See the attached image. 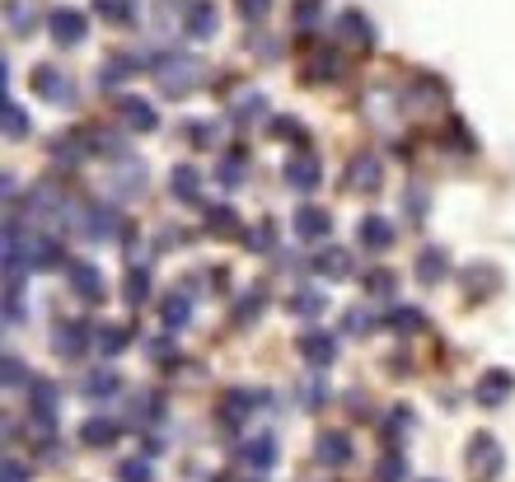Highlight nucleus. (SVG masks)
<instances>
[{
    "mask_svg": "<svg viewBox=\"0 0 515 482\" xmlns=\"http://www.w3.org/2000/svg\"><path fill=\"white\" fill-rule=\"evenodd\" d=\"M295 351H300V360H305L309 370H328L333 360H338V337L324 333V328H305L300 342H295Z\"/></svg>",
    "mask_w": 515,
    "mask_h": 482,
    "instance_id": "3",
    "label": "nucleus"
},
{
    "mask_svg": "<svg viewBox=\"0 0 515 482\" xmlns=\"http://www.w3.org/2000/svg\"><path fill=\"white\" fill-rule=\"evenodd\" d=\"M155 75L165 80L169 94H183L192 85H202V61L197 57H165V61H155Z\"/></svg>",
    "mask_w": 515,
    "mask_h": 482,
    "instance_id": "2",
    "label": "nucleus"
},
{
    "mask_svg": "<svg viewBox=\"0 0 515 482\" xmlns=\"http://www.w3.org/2000/svg\"><path fill=\"white\" fill-rule=\"evenodd\" d=\"M70 286H75V295H80L85 305H103V276H99V267H90V262H70Z\"/></svg>",
    "mask_w": 515,
    "mask_h": 482,
    "instance_id": "12",
    "label": "nucleus"
},
{
    "mask_svg": "<svg viewBox=\"0 0 515 482\" xmlns=\"http://www.w3.org/2000/svg\"><path fill=\"white\" fill-rule=\"evenodd\" d=\"M234 112H240V117H253V112H263L258 94H244V103H240V108H234Z\"/></svg>",
    "mask_w": 515,
    "mask_h": 482,
    "instance_id": "51",
    "label": "nucleus"
},
{
    "mask_svg": "<svg viewBox=\"0 0 515 482\" xmlns=\"http://www.w3.org/2000/svg\"><path fill=\"white\" fill-rule=\"evenodd\" d=\"M52 347H57L61 360H80L94 347V328L85 324V318H61V324L52 328Z\"/></svg>",
    "mask_w": 515,
    "mask_h": 482,
    "instance_id": "1",
    "label": "nucleus"
},
{
    "mask_svg": "<svg viewBox=\"0 0 515 482\" xmlns=\"http://www.w3.org/2000/svg\"><path fill=\"white\" fill-rule=\"evenodd\" d=\"M464 459H468V473L478 477V482H492L501 473V464H506V455H501V445H497L492 435H473Z\"/></svg>",
    "mask_w": 515,
    "mask_h": 482,
    "instance_id": "4",
    "label": "nucleus"
},
{
    "mask_svg": "<svg viewBox=\"0 0 515 482\" xmlns=\"http://www.w3.org/2000/svg\"><path fill=\"white\" fill-rule=\"evenodd\" d=\"M328 230H333V216L324 207H300L295 211V234L300 239H324Z\"/></svg>",
    "mask_w": 515,
    "mask_h": 482,
    "instance_id": "19",
    "label": "nucleus"
},
{
    "mask_svg": "<svg viewBox=\"0 0 515 482\" xmlns=\"http://www.w3.org/2000/svg\"><path fill=\"white\" fill-rule=\"evenodd\" d=\"M276 455H282V450H276V435H253V440H244V445H240V459L258 473V468H272L276 464Z\"/></svg>",
    "mask_w": 515,
    "mask_h": 482,
    "instance_id": "15",
    "label": "nucleus"
},
{
    "mask_svg": "<svg viewBox=\"0 0 515 482\" xmlns=\"http://www.w3.org/2000/svg\"><path fill=\"white\" fill-rule=\"evenodd\" d=\"M80 393L90 398V403H108V398L123 393V380H117L113 366H99V370H90V375L80 380Z\"/></svg>",
    "mask_w": 515,
    "mask_h": 482,
    "instance_id": "11",
    "label": "nucleus"
},
{
    "mask_svg": "<svg viewBox=\"0 0 515 482\" xmlns=\"http://www.w3.org/2000/svg\"><path fill=\"white\" fill-rule=\"evenodd\" d=\"M0 482H28V468L19 459H5L0 464Z\"/></svg>",
    "mask_w": 515,
    "mask_h": 482,
    "instance_id": "47",
    "label": "nucleus"
},
{
    "mask_svg": "<svg viewBox=\"0 0 515 482\" xmlns=\"http://www.w3.org/2000/svg\"><path fill=\"white\" fill-rule=\"evenodd\" d=\"M417 276L426 281V286L445 281V276H450V258H445V249H422V253H417Z\"/></svg>",
    "mask_w": 515,
    "mask_h": 482,
    "instance_id": "21",
    "label": "nucleus"
},
{
    "mask_svg": "<svg viewBox=\"0 0 515 482\" xmlns=\"http://www.w3.org/2000/svg\"><path fill=\"white\" fill-rule=\"evenodd\" d=\"M366 328H370V324H366V314H361V309H351V314H347V333H366Z\"/></svg>",
    "mask_w": 515,
    "mask_h": 482,
    "instance_id": "49",
    "label": "nucleus"
},
{
    "mask_svg": "<svg viewBox=\"0 0 515 482\" xmlns=\"http://www.w3.org/2000/svg\"><path fill=\"white\" fill-rule=\"evenodd\" d=\"M422 482H435V477H422Z\"/></svg>",
    "mask_w": 515,
    "mask_h": 482,
    "instance_id": "52",
    "label": "nucleus"
},
{
    "mask_svg": "<svg viewBox=\"0 0 515 482\" xmlns=\"http://www.w3.org/2000/svg\"><path fill=\"white\" fill-rule=\"evenodd\" d=\"M160 412H165V398H160V393H141L136 403L127 408V417H132L136 426H150V422H160Z\"/></svg>",
    "mask_w": 515,
    "mask_h": 482,
    "instance_id": "27",
    "label": "nucleus"
},
{
    "mask_svg": "<svg viewBox=\"0 0 515 482\" xmlns=\"http://www.w3.org/2000/svg\"><path fill=\"white\" fill-rule=\"evenodd\" d=\"M510 393H515V375H510V370H488V375L478 380V403H483V408H501Z\"/></svg>",
    "mask_w": 515,
    "mask_h": 482,
    "instance_id": "13",
    "label": "nucleus"
},
{
    "mask_svg": "<svg viewBox=\"0 0 515 482\" xmlns=\"http://www.w3.org/2000/svg\"><path fill=\"white\" fill-rule=\"evenodd\" d=\"M338 33L347 37V43H356V48H370V43H375V28H370L361 15H356V10H347V15L338 19Z\"/></svg>",
    "mask_w": 515,
    "mask_h": 482,
    "instance_id": "23",
    "label": "nucleus"
},
{
    "mask_svg": "<svg viewBox=\"0 0 515 482\" xmlns=\"http://www.w3.org/2000/svg\"><path fill=\"white\" fill-rule=\"evenodd\" d=\"M183 28H188L192 37H211V33H216V5H211V0H188Z\"/></svg>",
    "mask_w": 515,
    "mask_h": 482,
    "instance_id": "17",
    "label": "nucleus"
},
{
    "mask_svg": "<svg viewBox=\"0 0 515 482\" xmlns=\"http://www.w3.org/2000/svg\"><path fill=\"white\" fill-rule=\"evenodd\" d=\"M183 132H192L197 145H211V127H207V123H192V127H183Z\"/></svg>",
    "mask_w": 515,
    "mask_h": 482,
    "instance_id": "48",
    "label": "nucleus"
},
{
    "mask_svg": "<svg viewBox=\"0 0 515 482\" xmlns=\"http://www.w3.org/2000/svg\"><path fill=\"white\" fill-rule=\"evenodd\" d=\"M291 314L295 318H319L324 314V295L319 291H295L291 295Z\"/></svg>",
    "mask_w": 515,
    "mask_h": 482,
    "instance_id": "31",
    "label": "nucleus"
},
{
    "mask_svg": "<svg viewBox=\"0 0 515 482\" xmlns=\"http://www.w3.org/2000/svg\"><path fill=\"white\" fill-rule=\"evenodd\" d=\"M403 207H408V220H422V216H426V211H422V207H426V187H408V192H403Z\"/></svg>",
    "mask_w": 515,
    "mask_h": 482,
    "instance_id": "41",
    "label": "nucleus"
},
{
    "mask_svg": "<svg viewBox=\"0 0 515 482\" xmlns=\"http://www.w3.org/2000/svg\"><path fill=\"white\" fill-rule=\"evenodd\" d=\"M366 291H370V295H380V300H384V295H393V272H384V267H380V272H370V276H366Z\"/></svg>",
    "mask_w": 515,
    "mask_h": 482,
    "instance_id": "39",
    "label": "nucleus"
},
{
    "mask_svg": "<svg viewBox=\"0 0 515 482\" xmlns=\"http://www.w3.org/2000/svg\"><path fill=\"white\" fill-rule=\"evenodd\" d=\"M234 5H240V15H244V19H267L272 0H234Z\"/></svg>",
    "mask_w": 515,
    "mask_h": 482,
    "instance_id": "46",
    "label": "nucleus"
},
{
    "mask_svg": "<svg viewBox=\"0 0 515 482\" xmlns=\"http://www.w3.org/2000/svg\"><path fill=\"white\" fill-rule=\"evenodd\" d=\"M33 90L43 94V99H52V103H70L75 99V85H70L57 66H38L33 70Z\"/></svg>",
    "mask_w": 515,
    "mask_h": 482,
    "instance_id": "9",
    "label": "nucleus"
},
{
    "mask_svg": "<svg viewBox=\"0 0 515 482\" xmlns=\"http://www.w3.org/2000/svg\"><path fill=\"white\" fill-rule=\"evenodd\" d=\"M267 398L272 393H249V389H230L225 398H220V422L225 426H244L258 408H267Z\"/></svg>",
    "mask_w": 515,
    "mask_h": 482,
    "instance_id": "6",
    "label": "nucleus"
},
{
    "mask_svg": "<svg viewBox=\"0 0 515 482\" xmlns=\"http://www.w3.org/2000/svg\"><path fill=\"white\" fill-rule=\"evenodd\" d=\"M160 324H165L169 333H183V328L192 324V300H188V291H174V295L160 300Z\"/></svg>",
    "mask_w": 515,
    "mask_h": 482,
    "instance_id": "16",
    "label": "nucleus"
},
{
    "mask_svg": "<svg viewBox=\"0 0 515 482\" xmlns=\"http://www.w3.org/2000/svg\"><path fill=\"white\" fill-rule=\"evenodd\" d=\"M286 183L295 187V192H314L324 183V169H319V159L314 155H295L291 165H286Z\"/></svg>",
    "mask_w": 515,
    "mask_h": 482,
    "instance_id": "14",
    "label": "nucleus"
},
{
    "mask_svg": "<svg viewBox=\"0 0 515 482\" xmlns=\"http://www.w3.org/2000/svg\"><path fill=\"white\" fill-rule=\"evenodd\" d=\"M117 435H123V426H117L113 417H90V422L80 426V440H85V445H94V450H108Z\"/></svg>",
    "mask_w": 515,
    "mask_h": 482,
    "instance_id": "20",
    "label": "nucleus"
},
{
    "mask_svg": "<svg viewBox=\"0 0 515 482\" xmlns=\"http://www.w3.org/2000/svg\"><path fill=\"white\" fill-rule=\"evenodd\" d=\"M117 112H123V123H127L132 132H155V127H160V112L150 108V99L123 94V99H117Z\"/></svg>",
    "mask_w": 515,
    "mask_h": 482,
    "instance_id": "10",
    "label": "nucleus"
},
{
    "mask_svg": "<svg viewBox=\"0 0 515 482\" xmlns=\"http://www.w3.org/2000/svg\"><path fill=\"white\" fill-rule=\"evenodd\" d=\"M347 187H356V192H375L380 187V159L375 155H356L351 165H347Z\"/></svg>",
    "mask_w": 515,
    "mask_h": 482,
    "instance_id": "18",
    "label": "nucleus"
},
{
    "mask_svg": "<svg viewBox=\"0 0 515 482\" xmlns=\"http://www.w3.org/2000/svg\"><path fill=\"white\" fill-rule=\"evenodd\" d=\"M408 426H413V412H408V408L389 412V440H403V435H408Z\"/></svg>",
    "mask_w": 515,
    "mask_h": 482,
    "instance_id": "42",
    "label": "nucleus"
},
{
    "mask_svg": "<svg viewBox=\"0 0 515 482\" xmlns=\"http://www.w3.org/2000/svg\"><path fill=\"white\" fill-rule=\"evenodd\" d=\"M389 328H393V333H403V337H408V333H422V328H426V314L403 305V309H393V314H389Z\"/></svg>",
    "mask_w": 515,
    "mask_h": 482,
    "instance_id": "30",
    "label": "nucleus"
},
{
    "mask_svg": "<svg viewBox=\"0 0 515 482\" xmlns=\"http://www.w3.org/2000/svg\"><path fill=\"white\" fill-rule=\"evenodd\" d=\"M0 375H5V389H19V384H24V366H19V356H5Z\"/></svg>",
    "mask_w": 515,
    "mask_h": 482,
    "instance_id": "45",
    "label": "nucleus"
},
{
    "mask_svg": "<svg viewBox=\"0 0 515 482\" xmlns=\"http://www.w3.org/2000/svg\"><path fill=\"white\" fill-rule=\"evenodd\" d=\"M145 286H150V272L145 267H132V276H127V305H141L145 300Z\"/></svg>",
    "mask_w": 515,
    "mask_h": 482,
    "instance_id": "37",
    "label": "nucleus"
},
{
    "mask_svg": "<svg viewBox=\"0 0 515 482\" xmlns=\"http://www.w3.org/2000/svg\"><path fill=\"white\" fill-rule=\"evenodd\" d=\"M132 75V66H127V57H117V66H103V90H113V85H123V80Z\"/></svg>",
    "mask_w": 515,
    "mask_h": 482,
    "instance_id": "43",
    "label": "nucleus"
},
{
    "mask_svg": "<svg viewBox=\"0 0 515 482\" xmlns=\"http://www.w3.org/2000/svg\"><path fill=\"white\" fill-rule=\"evenodd\" d=\"M33 267H38V272H52V267H61V244H57V239H48V234H33Z\"/></svg>",
    "mask_w": 515,
    "mask_h": 482,
    "instance_id": "25",
    "label": "nucleus"
},
{
    "mask_svg": "<svg viewBox=\"0 0 515 482\" xmlns=\"http://www.w3.org/2000/svg\"><path fill=\"white\" fill-rule=\"evenodd\" d=\"M272 132L282 136V141H300V136H305V127L295 123V117H276V123H272Z\"/></svg>",
    "mask_w": 515,
    "mask_h": 482,
    "instance_id": "44",
    "label": "nucleus"
},
{
    "mask_svg": "<svg viewBox=\"0 0 515 482\" xmlns=\"http://www.w3.org/2000/svg\"><path fill=\"white\" fill-rule=\"evenodd\" d=\"M99 15L117 19V24H127L132 19V0H99Z\"/></svg>",
    "mask_w": 515,
    "mask_h": 482,
    "instance_id": "40",
    "label": "nucleus"
},
{
    "mask_svg": "<svg viewBox=\"0 0 515 482\" xmlns=\"http://www.w3.org/2000/svg\"><path fill=\"white\" fill-rule=\"evenodd\" d=\"M244 239H249V249H253V253H272V244H276L272 225H258V230H249Z\"/></svg>",
    "mask_w": 515,
    "mask_h": 482,
    "instance_id": "38",
    "label": "nucleus"
},
{
    "mask_svg": "<svg viewBox=\"0 0 515 482\" xmlns=\"http://www.w3.org/2000/svg\"><path fill=\"white\" fill-rule=\"evenodd\" d=\"M207 230L211 234H240V216H234V207H211L207 211Z\"/></svg>",
    "mask_w": 515,
    "mask_h": 482,
    "instance_id": "32",
    "label": "nucleus"
},
{
    "mask_svg": "<svg viewBox=\"0 0 515 482\" xmlns=\"http://www.w3.org/2000/svg\"><path fill=\"white\" fill-rule=\"evenodd\" d=\"M361 244H366V249H389V244H393V225H389L384 216H366V220H361Z\"/></svg>",
    "mask_w": 515,
    "mask_h": 482,
    "instance_id": "24",
    "label": "nucleus"
},
{
    "mask_svg": "<svg viewBox=\"0 0 515 482\" xmlns=\"http://www.w3.org/2000/svg\"><path fill=\"white\" fill-rule=\"evenodd\" d=\"M10 136H24V108L10 103Z\"/></svg>",
    "mask_w": 515,
    "mask_h": 482,
    "instance_id": "50",
    "label": "nucleus"
},
{
    "mask_svg": "<svg viewBox=\"0 0 515 482\" xmlns=\"http://www.w3.org/2000/svg\"><path fill=\"white\" fill-rule=\"evenodd\" d=\"M403 473H408V464H403L399 450H389V455L380 459V482H403Z\"/></svg>",
    "mask_w": 515,
    "mask_h": 482,
    "instance_id": "34",
    "label": "nucleus"
},
{
    "mask_svg": "<svg viewBox=\"0 0 515 482\" xmlns=\"http://www.w3.org/2000/svg\"><path fill=\"white\" fill-rule=\"evenodd\" d=\"M314 459H319L324 468L351 464V435H342V431H319V440H314Z\"/></svg>",
    "mask_w": 515,
    "mask_h": 482,
    "instance_id": "8",
    "label": "nucleus"
},
{
    "mask_svg": "<svg viewBox=\"0 0 515 482\" xmlns=\"http://www.w3.org/2000/svg\"><path fill=\"white\" fill-rule=\"evenodd\" d=\"M169 187H174L178 202H202V174H197L192 165H178L174 178H169Z\"/></svg>",
    "mask_w": 515,
    "mask_h": 482,
    "instance_id": "22",
    "label": "nucleus"
},
{
    "mask_svg": "<svg viewBox=\"0 0 515 482\" xmlns=\"http://www.w3.org/2000/svg\"><path fill=\"white\" fill-rule=\"evenodd\" d=\"M314 272L319 276H351V253L347 249H324L314 258Z\"/></svg>",
    "mask_w": 515,
    "mask_h": 482,
    "instance_id": "26",
    "label": "nucleus"
},
{
    "mask_svg": "<svg viewBox=\"0 0 515 482\" xmlns=\"http://www.w3.org/2000/svg\"><path fill=\"white\" fill-rule=\"evenodd\" d=\"M127 342H132V337H127V328H99V333H94V351H99L103 360H113Z\"/></svg>",
    "mask_w": 515,
    "mask_h": 482,
    "instance_id": "28",
    "label": "nucleus"
},
{
    "mask_svg": "<svg viewBox=\"0 0 515 482\" xmlns=\"http://www.w3.org/2000/svg\"><path fill=\"white\" fill-rule=\"evenodd\" d=\"M300 403H305L309 412H319V408L328 403V389H324V380H305V384H300Z\"/></svg>",
    "mask_w": 515,
    "mask_h": 482,
    "instance_id": "33",
    "label": "nucleus"
},
{
    "mask_svg": "<svg viewBox=\"0 0 515 482\" xmlns=\"http://www.w3.org/2000/svg\"><path fill=\"white\" fill-rule=\"evenodd\" d=\"M28 412L43 440H52V422H57V389L52 380H28Z\"/></svg>",
    "mask_w": 515,
    "mask_h": 482,
    "instance_id": "5",
    "label": "nucleus"
},
{
    "mask_svg": "<svg viewBox=\"0 0 515 482\" xmlns=\"http://www.w3.org/2000/svg\"><path fill=\"white\" fill-rule=\"evenodd\" d=\"M117 477H123V482H150L155 468H150V459H127L123 468H117Z\"/></svg>",
    "mask_w": 515,
    "mask_h": 482,
    "instance_id": "36",
    "label": "nucleus"
},
{
    "mask_svg": "<svg viewBox=\"0 0 515 482\" xmlns=\"http://www.w3.org/2000/svg\"><path fill=\"white\" fill-rule=\"evenodd\" d=\"M216 178H220V187H240V183H244V155H240V150L220 155V169H216Z\"/></svg>",
    "mask_w": 515,
    "mask_h": 482,
    "instance_id": "29",
    "label": "nucleus"
},
{
    "mask_svg": "<svg viewBox=\"0 0 515 482\" xmlns=\"http://www.w3.org/2000/svg\"><path fill=\"white\" fill-rule=\"evenodd\" d=\"M249 482H258V477H249Z\"/></svg>",
    "mask_w": 515,
    "mask_h": 482,
    "instance_id": "53",
    "label": "nucleus"
},
{
    "mask_svg": "<svg viewBox=\"0 0 515 482\" xmlns=\"http://www.w3.org/2000/svg\"><path fill=\"white\" fill-rule=\"evenodd\" d=\"M263 305H267V295H263V286H258V291H249L240 305H234V318H240V324H253V314H258Z\"/></svg>",
    "mask_w": 515,
    "mask_h": 482,
    "instance_id": "35",
    "label": "nucleus"
},
{
    "mask_svg": "<svg viewBox=\"0 0 515 482\" xmlns=\"http://www.w3.org/2000/svg\"><path fill=\"white\" fill-rule=\"evenodd\" d=\"M48 28H52V37H57L61 48H75V43H85V33H90V19H85L80 10H52Z\"/></svg>",
    "mask_w": 515,
    "mask_h": 482,
    "instance_id": "7",
    "label": "nucleus"
}]
</instances>
